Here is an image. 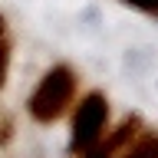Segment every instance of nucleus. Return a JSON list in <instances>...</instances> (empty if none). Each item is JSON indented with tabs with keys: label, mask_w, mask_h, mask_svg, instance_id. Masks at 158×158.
Wrapping results in <instances>:
<instances>
[{
	"label": "nucleus",
	"mask_w": 158,
	"mask_h": 158,
	"mask_svg": "<svg viewBox=\"0 0 158 158\" xmlns=\"http://www.w3.org/2000/svg\"><path fill=\"white\" fill-rule=\"evenodd\" d=\"M73 99H76V73L66 63H56L53 69L43 73V79L33 89V96L27 99V112H30L33 122L49 125V122H56V118L66 115V109L73 106Z\"/></svg>",
	"instance_id": "f257e3e1"
},
{
	"label": "nucleus",
	"mask_w": 158,
	"mask_h": 158,
	"mask_svg": "<svg viewBox=\"0 0 158 158\" xmlns=\"http://www.w3.org/2000/svg\"><path fill=\"white\" fill-rule=\"evenodd\" d=\"M109 125V99L106 92H86L79 99L76 112H73V125H69V152L73 155H86L89 148H96L106 135Z\"/></svg>",
	"instance_id": "f03ea898"
},
{
	"label": "nucleus",
	"mask_w": 158,
	"mask_h": 158,
	"mask_svg": "<svg viewBox=\"0 0 158 158\" xmlns=\"http://www.w3.org/2000/svg\"><path fill=\"white\" fill-rule=\"evenodd\" d=\"M138 128H142V118H138V115L122 118V125H118L115 132L102 135V142H99L96 148H89L86 155H79V158H115L118 152H125V148L132 145V138L138 135Z\"/></svg>",
	"instance_id": "7ed1b4c3"
},
{
	"label": "nucleus",
	"mask_w": 158,
	"mask_h": 158,
	"mask_svg": "<svg viewBox=\"0 0 158 158\" xmlns=\"http://www.w3.org/2000/svg\"><path fill=\"white\" fill-rule=\"evenodd\" d=\"M115 158H158V135L138 138L135 145H128L125 152H118Z\"/></svg>",
	"instance_id": "20e7f679"
},
{
	"label": "nucleus",
	"mask_w": 158,
	"mask_h": 158,
	"mask_svg": "<svg viewBox=\"0 0 158 158\" xmlns=\"http://www.w3.org/2000/svg\"><path fill=\"white\" fill-rule=\"evenodd\" d=\"M7 73H10V43H0V89L7 86Z\"/></svg>",
	"instance_id": "39448f33"
},
{
	"label": "nucleus",
	"mask_w": 158,
	"mask_h": 158,
	"mask_svg": "<svg viewBox=\"0 0 158 158\" xmlns=\"http://www.w3.org/2000/svg\"><path fill=\"white\" fill-rule=\"evenodd\" d=\"M122 3L142 10V13H155V17H158V0H122Z\"/></svg>",
	"instance_id": "423d86ee"
},
{
	"label": "nucleus",
	"mask_w": 158,
	"mask_h": 158,
	"mask_svg": "<svg viewBox=\"0 0 158 158\" xmlns=\"http://www.w3.org/2000/svg\"><path fill=\"white\" fill-rule=\"evenodd\" d=\"M3 40H7V20L0 17V43H3Z\"/></svg>",
	"instance_id": "0eeeda50"
}]
</instances>
